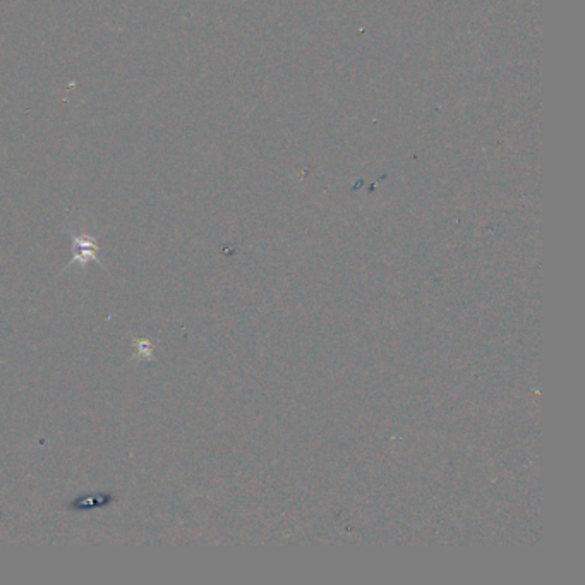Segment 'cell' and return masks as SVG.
I'll use <instances>...</instances> for the list:
<instances>
[{
    "mask_svg": "<svg viewBox=\"0 0 585 585\" xmlns=\"http://www.w3.org/2000/svg\"><path fill=\"white\" fill-rule=\"evenodd\" d=\"M97 255V244H95L93 239L86 237V235H83V237H76L74 239V258L70 259L69 264L76 263V261H81V263H88L90 259L98 261Z\"/></svg>",
    "mask_w": 585,
    "mask_h": 585,
    "instance_id": "6da1fadb",
    "label": "cell"
}]
</instances>
